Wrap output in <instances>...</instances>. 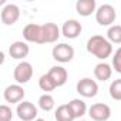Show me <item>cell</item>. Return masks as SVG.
I'll list each match as a JSON object with an SVG mask.
<instances>
[{"instance_id":"obj_14","label":"cell","mask_w":121,"mask_h":121,"mask_svg":"<svg viewBox=\"0 0 121 121\" xmlns=\"http://www.w3.org/2000/svg\"><path fill=\"white\" fill-rule=\"evenodd\" d=\"M76 12L83 17H88L93 13L95 14V12H97L95 0H77L76 2Z\"/></svg>"},{"instance_id":"obj_22","label":"cell","mask_w":121,"mask_h":121,"mask_svg":"<svg viewBox=\"0 0 121 121\" xmlns=\"http://www.w3.org/2000/svg\"><path fill=\"white\" fill-rule=\"evenodd\" d=\"M108 91H110V97L112 100L121 101V78L112 80L110 87H108Z\"/></svg>"},{"instance_id":"obj_4","label":"cell","mask_w":121,"mask_h":121,"mask_svg":"<svg viewBox=\"0 0 121 121\" xmlns=\"http://www.w3.org/2000/svg\"><path fill=\"white\" fill-rule=\"evenodd\" d=\"M23 39L27 43L44 44V34H43V24L29 23L23 29Z\"/></svg>"},{"instance_id":"obj_11","label":"cell","mask_w":121,"mask_h":121,"mask_svg":"<svg viewBox=\"0 0 121 121\" xmlns=\"http://www.w3.org/2000/svg\"><path fill=\"white\" fill-rule=\"evenodd\" d=\"M83 31V26L78 20L76 19H69L63 23L61 26V36H64L66 39L69 40H73V39H77Z\"/></svg>"},{"instance_id":"obj_23","label":"cell","mask_w":121,"mask_h":121,"mask_svg":"<svg viewBox=\"0 0 121 121\" xmlns=\"http://www.w3.org/2000/svg\"><path fill=\"white\" fill-rule=\"evenodd\" d=\"M111 66H112L114 71L121 74V46L114 51V56L111 57Z\"/></svg>"},{"instance_id":"obj_8","label":"cell","mask_w":121,"mask_h":121,"mask_svg":"<svg viewBox=\"0 0 121 121\" xmlns=\"http://www.w3.org/2000/svg\"><path fill=\"white\" fill-rule=\"evenodd\" d=\"M24 95H26V90L20 84H10L3 91V97L6 103L10 104H20L22 101H24Z\"/></svg>"},{"instance_id":"obj_18","label":"cell","mask_w":121,"mask_h":121,"mask_svg":"<svg viewBox=\"0 0 121 121\" xmlns=\"http://www.w3.org/2000/svg\"><path fill=\"white\" fill-rule=\"evenodd\" d=\"M54 118L56 121H74V115L69 107V104H61L58 105L54 111Z\"/></svg>"},{"instance_id":"obj_5","label":"cell","mask_w":121,"mask_h":121,"mask_svg":"<svg viewBox=\"0 0 121 121\" xmlns=\"http://www.w3.org/2000/svg\"><path fill=\"white\" fill-rule=\"evenodd\" d=\"M33 73H34V69L29 61H20L13 70V78H14L16 84L23 86L31 80Z\"/></svg>"},{"instance_id":"obj_13","label":"cell","mask_w":121,"mask_h":121,"mask_svg":"<svg viewBox=\"0 0 121 121\" xmlns=\"http://www.w3.org/2000/svg\"><path fill=\"white\" fill-rule=\"evenodd\" d=\"M43 34H44V44L47 43H56L60 36H61V29H60L56 23L48 22L43 24Z\"/></svg>"},{"instance_id":"obj_16","label":"cell","mask_w":121,"mask_h":121,"mask_svg":"<svg viewBox=\"0 0 121 121\" xmlns=\"http://www.w3.org/2000/svg\"><path fill=\"white\" fill-rule=\"evenodd\" d=\"M112 76V66L105 63V61H101L98 64H95L94 67V77L98 80V81H107L110 80Z\"/></svg>"},{"instance_id":"obj_7","label":"cell","mask_w":121,"mask_h":121,"mask_svg":"<svg viewBox=\"0 0 121 121\" xmlns=\"http://www.w3.org/2000/svg\"><path fill=\"white\" fill-rule=\"evenodd\" d=\"M76 90H77V93L81 97H84V98H93V97H95L98 94V84H97L95 80L84 77V78H81L77 83Z\"/></svg>"},{"instance_id":"obj_21","label":"cell","mask_w":121,"mask_h":121,"mask_svg":"<svg viewBox=\"0 0 121 121\" xmlns=\"http://www.w3.org/2000/svg\"><path fill=\"white\" fill-rule=\"evenodd\" d=\"M39 87H40L41 91H44V93H47V94H50V91H53V90L57 88L56 83L53 81V78H51L47 73L43 74V76L39 78Z\"/></svg>"},{"instance_id":"obj_15","label":"cell","mask_w":121,"mask_h":121,"mask_svg":"<svg viewBox=\"0 0 121 121\" xmlns=\"http://www.w3.org/2000/svg\"><path fill=\"white\" fill-rule=\"evenodd\" d=\"M47 74L53 78V81L56 83L57 87L64 86L67 83V78H69V73H67V70L63 66H54V67H51L47 71Z\"/></svg>"},{"instance_id":"obj_25","label":"cell","mask_w":121,"mask_h":121,"mask_svg":"<svg viewBox=\"0 0 121 121\" xmlns=\"http://www.w3.org/2000/svg\"><path fill=\"white\" fill-rule=\"evenodd\" d=\"M34 121H46V120H43V118H37V120H34Z\"/></svg>"},{"instance_id":"obj_9","label":"cell","mask_w":121,"mask_h":121,"mask_svg":"<svg viewBox=\"0 0 121 121\" xmlns=\"http://www.w3.org/2000/svg\"><path fill=\"white\" fill-rule=\"evenodd\" d=\"M0 19L4 26H13L17 23V20L20 19V9L17 4L13 3H7L0 13Z\"/></svg>"},{"instance_id":"obj_19","label":"cell","mask_w":121,"mask_h":121,"mask_svg":"<svg viewBox=\"0 0 121 121\" xmlns=\"http://www.w3.org/2000/svg\"><path fill=\"white\" fill-rule=\"evenodd\" d=\"M37 105H39V108H40V110H43V111L48 112V111H51V110L56 107V100H54V97H53L51 94L44 93V94H41V95L39 97Z\"/></svg>"},{"instance_id":"obj_24","label":"cell","mask_w":121,"mask_h":121,"mask_svg":"<svg viewBox=\"0 0 121 121\" xmlns=\"http://www.w3.org/2000/svg\"><path fill=\"white\" fill-rule=\"evenodd\" d=\"M14 112L12 110V107H9L7 104H2L0 105V121H12Z\"/></svg>"},{"instance_id":"obj_12","label":"cell","mask_w":121,"mask_h":121,"mask_svg":"<svg viewBox=\"0 0 121 121\" xmlns=\"http://www.w3.org/2000/svg\"><path fill=\"white\" fill-rule=\"evenodd\" d=\"M29 53H30V47H29L27 41L17 40V41H13L9 46V54L14 60H22V61H24V58L29 56Z\"/></svg>"},{"instance_id":"obj_26","label":"cell","mask_w":121,"mask_h":121,"mask_svg":"<svg viewBox=\"0 0 121 121\" xmlns=\"http://www.w3.org/2000/svg\"><path fill=\"white\" fill-rule=\"evenodd\" d=\"M77 121H86V120H77Z\"/></svg>"},{"instance_id":"obj_3","label":"cell","mask_w":121,"mask_h":121,"mask_svg":"<svg viewBox=\"0 0 121 121\" xmlns=\"http://www.w3.org/2000/svg\"><path fill=\"white\" fill-rule=\"evenodd\" d=\"M51 56L57 63H61V64L70 63L74 58V47L67 43H58L53 47Z\"/></svg>"},{"instance_id":"obj_6","label":"cell","mask_w":121,"mask_h":121,"mask_svg":"<svg viewBox=\"0 0 121 121\" xmlns=\"http://www.w3.org/2000/svg\"><path fill=\"white\" fill-rule=\"evenodd\" d=\"M16 115L22 121H34L39 118V108L31 101H22L16 107Z\"/></svg>"},{"instance_id":"obj_17","label":"cell","mask_w":121,"mask_h":121,"mask_svg":"<svg viewBox=\"0 0 121 121\" xmlns=\"http://www.w3.org/2000/svg\"><path fill=\"white\" fill-rule=\"evenodd\" d=\"M67 104H69V107H70V110H71V112H73V115H74L76 120H81V117L88 112L87 104H86L84 100H81V98H73V100H71L70 103H67Z\"/></svg>"},{"instance_id":"obj_1","label":"cell","mask_w":121,"mask_h":121,"mask_svg":"<svg viewBox=\"0 0 121 121\" xmlns=\"http://www.w3.org/2000/svg\"><path fill=\"white\" fill-rule=\"evenodd\" d=\"M87 51L90 54H93L94 57H97L98 60L104 61L105 58L111 57L112 54V44L108 41L107 37L101 36V34H94L87 40Z\"/></svg>"},{"instance_id":"obj_2","label":"cell","mask_w":121,"mask_h":121,"mask_svg":"<svg viewBox=\"0 0 121 121\" xmlns=\"http://www.w3.org/2000/svg\"><path fill=\"white\" fill-rule=\"evenodd\" d=\"M117 19V10L114 6L105 3V4H101L100 7H97V12H95V22L100 24V26H105V27H111L114 24Z\"/></svg>"},{"instance_id":"obj_10","label":"cell","mask_w":121,"mask_h":121,"mask_svg":"<svg viewBox=\"0 0 121 121\" xmlns=\"http://www.w3.org/2000/svg\"><path fill=\"white\" fill-rule=\"evenodd\" d=\"M88 115L93 121H108L111 117V108L104 103H95L88 108Z\"/></svg>"},{"instance_id":"obj_20","label":"cell","mask_w":121,"mask_h":121,"mask_svg":"<svg viewBox=\"0 0 121 121\" xmlns=\"http://www.w3.org/2000/svg\"><path fill=\"white\" fill-rule=\"evenodd\" d=\"M105 37L111 44H121V24H112L108 27Z\"/></svg>"}]
</instances>
